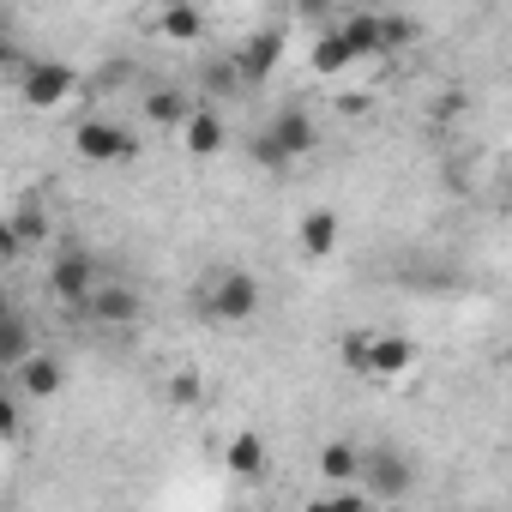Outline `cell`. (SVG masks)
I'll return each mask as SVG.
<instances>
[{
    "instance_id": "cell-25",
    "label": "cell",
    "mask_w": 512,
    "mask_h": 512,
    "mask_svg": "<svg viewBox=\"0 0 512 512\" xmlns=\"http://www.w3.org/2000/svg\"><path fill=\"white\" fill-rule=\"evenodd\" d=\"M253 163H260V169H290V157L272 145V133L260 127V139H253Z\"/></svg>"
},
{
    "instance_id": "cell-23",
    "label": "cell",
    "mask_w": 512,
    "mask_h": 512,
    "mask_svg": "<svg viewBox=\"0 0 512 512\" xmlns=\"http://www.w3.org/2000/svg\"><path fill=\"white\" fill-rule=\"evenodd\" d=\"M205 91H217V97H235V91H241L235 67H229V61H211V67H205Z\"/></svg>"
},
{
    "instance_id": "cell-29",
    "label": "cell",
    "mask_w": 512,
    "mask_h": 512,
    "mask_svg": "<svg viewBox=\"0 0 512 512\" xmlns=\"http://www.w3.org/2000/svg\"><path fill=\"white\" fill-rule=\"evenodd\" d=\"M7 314H13V302H7V296H0V320H7Z\"/></svg>"
},
{
    "instance_id": "cell-11",
    "label": "cell",
    "mask_w": 512,
    "mask_h": 512,
    "mask_svg": "<svg viewBox=\"0 0 512 512\" xmlns=\"http://www.w3.org/2000/svg\"><path fill=\"white\" fill-rule=\"evenodd\" d=\"M13 380H19V392H25L31 404H49V398H61V386H67V362H61L55 350H31V356L13 368Z\"/></svg>"
},
{
    "instance_id": "cell-14",
    "label": "cell",
    "mask_w": 512,
    "mask_h": 512,
    "mask_svg": "<svg viewBox=\"0 0 512 512\" xmlns=\"http://www.w3.org/2000/svg\"><path fill=\"white\" fill-rule=\"evenodd\" d=\"M266 464H272V446H266V434H253V428L229 434V446H223V470H229V476L253 482V476H266Z\"/></svg>"
},
{
    "instance_id": "cell-7",
    "label": "cell",
    "mask_w": 512,
    "mask_h": 512,
    "mask_svg": "<svg viewBox=\"0 0 512 512\" xmlns=\"http://www.w3.org/2000/svg\"><path fill=\"white\" fill-rule=\"evenodd\" d=\"M416 338L404 332H368L362 338V380H404L416 368Z\"/></svg>"
},
{
    "instance_id": "cell-27",
    "label": "cell",
    "mask_w": 512,
    "mask_h": 512,
    "mask_svg": "<svg viewBox=\"0 0 512 512\" xmlns=\"http://www.w3.org/2000/svg\"><path fill=\"white\" fill-rule=\"evenodd\" d=\"M19 67H25V49L7 37V25H0V73H19Z\"/></svg>"
},
{
    "instance_id": "cell-21",
    "label": "cell",
    "mask_w": 512,
    "mask_h": 512,
    "mask_svg": "<svg viewBox=\"0 0 512 512\" xmlns=\"http://www.w3.org/2000/svg\"><path fill=\"white\" fill-rule=\"evenodd\" d=\"M416 43H422V25H416V19H404V13H380V49H386V55L416 49Z\"/></svg>"
},
{
    "instance_id": "cell-5",
    "label": "cell",
    "mask_w": 512,
    "mask_h": 512,
    "mask_svg": "<svg viewBox=\"0 0 512 512\" xmlns=\"http://www.w3.org/2000/svg\"><path fill=\"white\" fill-rule=\"evenodd\" d=\"M356 488L368 500H404L416 488V464L404 452H392V446H368L362 464H356Z\"/></svg>"
},
{
    "instance_id": "cell-6",
    "label": "cell",
    "mask_w": 512,
    "mask_h": 512,
    "mask_svg": "<svg viewBox=\"0 0 512 512\" xmlns=\"http://www.w3.org/2000/svg\"><path fill=\"white\" fill-rule=\"evenodd\" d=\"M91 284H97V253L91 247H61L55 266H49V296L67 314H79V302L91 296Z\"/></svg>"
},
{
    "instance_id": "cell-9",
    "label": "cell",
    "mask_w": 512,
    "mask_h": 512,
    "mask_svg": "<svg viewBox=\"0 0 512 512\" xmlns=\"http://www.w3.org/2000/svg\"><path fill=\"white\" fill-rule=\"evenodd\" d=\"M266 133H272V145H278L290 163H302V157H314V151H320V121H314L302 103L278 109V115L266 121Z\"/></svg>"
},
{
    "instance_id": "cell-8",
    "label": "cell",
    "mask_w": 512,
    "mask_h": 512,
    "mask_svg": "<svg viewBox=\"0 0 512 512\" xmlns=\"http://www.w3.org/2000/svg\"><path fill=\"white\" fill-rule=\"evenodd\" d=\"M278 61H284V31H253V37L229 55V67H235L241 91H247V85H266V79L278 73Z\"/></svg>"
},
{
    "instance_id": "cell-10",
    "label": "cell",
    "mask_w": 512,
    "mask_h": 512,
    "mask_svg": "<svg viewBox=\"0 0 512 512\" xmlns=\"http://www.w3.org/2000/svg\"><path fill=\"white\" fill-rule=\"evenodd\" d=\"M175 139H181V145H187V157H199V163H205V157H217V151L229 145L223 109H211V103H193V109H187V121L175 127Z\"/></svg>"
},
{
    "instance_id": "cell-20",
    "label": "cell",
    "mask_w": 512,
    "mask_h": 512,
    "mask_svg": "<svg viewBox=\"0 0 512 512\" xmlns=\"http://www.w3.org/2000/svg\"><path fill=\"white\" fill-rule=\"evenodd\" d=\"M356 464H362V446L356 440H326L320 446V476L326 482H356Z\"/></svg>"
},
{
    "instance_id": "cell-1",
    "label": "cell",
    "mask_w": 512,
    "mask_h": 512,
    "mask_svg": "<svg viewBox=\"0 0 512 512\" xmlns=\"http://www.w3.org/2000/svg\"><path fill=\"white\" fill-rule=\"evenodd\" d=\"M260 302H266L260 278L241 272V266H223V272H211V290H205L199 314H205L211 326H247L253 314H260Z\"/></svg>"
},
{
    "instance_id": "cell-3",
    "label": "cell",
    "mask_w": 512,
    "mask_h": 512,
    "mask_svg": "<svg viewBox=\"0 0 512 512\" xmlns=\"http://www.w3.org/2000/svg\"><path fill=\"white\" fill-rule=\"evenodd\" d=\"M73 157L79 163H97V169H115V163H133L139 157V133L127 121H109V115H85L73 127Z\"/></svg>"
},
{
    "instance_id": "cell-4",
    "label": "cell",
    "mask_w": 512,
    "mask_h": 512,
    "mask_svg": "<svg viewBox=\"0 0 512 512\" xmlns=\"http://www.w3.org/2000/svg\"><path fill=\"white\" fill-rule=\"evenodd\" d=\"M73 320H91V326H103V332H127V326L145 320V296H139L133 284H121V278H97Z\"/></svg>"
},
{
    "instance_id": "cell-28",
    "label": "cell",
    "mask_w": 512,
    "mask_h": 512,
    "mask_svg": "<svg viewBox=\"0 0 512 512\" xmlns=\"http://www.w3.org/2000/svg\"><path fill=\"white\" fill-rule=\"evenodd\" d=\"M19 260V241H13V229H7V217H0V266H13Z\"/></svg>"
},
{
    "instance_id": "cell-15",
    "label": "cell",
    "mask_w": 512,
    "mask_h": 512,
    "mask_svg": "<svg viewBox=\"0 0 512 512\" xmlns=\"http://www.w3.org/2000/svg\"><path fill=\"white\" fill-rule=\"evenodd\" d=\"M308 67H314V79H344V73L362 67V61L350 55V43L338 37V25H320V31H314V49H308Z\"/></svg>"
},
{
    "instance_id": "cell-22",
    "label": "cell",
    "mask_w": 512,
    "mask_h": 512,
    "mask_svg": "<svg viewBox=\"0 0 512 512\" xmlns=\"http://www.w3.org/2000/svg\"><path fill=\"white\" fill-rule=\"evenodd\" d=\"M163 398H169V404H181V410H187V404H199V374H193V368H181V374L163 386Z\"/></svg>"
},
{
    "instance_id": "cell-2",
    "label": "cell",
    "mask_w": 512,
    "mask_h": 512,
    "mask_svg": "<svg viewBox=\"0 0 512 512\" xmlns=\"http://www.w3.org/2000/svg\"><path fill=\"white\" fill-rule=\"evenodd\" d=\"M73 91H79V73H73L67 61H55V55H25V67H19V103H25V109L55 115V109L73 103Z\"/></svg>"
},
{
    "instance_id": "cell-19",
    "label": "cell",
    "mask_w": 512,
    "mask_h": 512,
    "mask_svg": "<svg viewBox=\"0 0 512 512\" xmlns=\"http://www.w3.org/2000/svg\"><path fill=\"white\" fill-rule=\"evenodd\" d=\"M31 350H37V332H31V320H25V314L13 308L7 320H0V368L13 374V368H19V362L31 356Z\"/></svg>"
},
{
    "instance_id": "cell-16",
    "label": "cell",
    "mask_w": 512,
    "mask_h": 512,
    "mask_svg": "<svg viewBox=\"0 0 512 512\" xmlns=\"http://www.w3.org/2000/svg\"><path fill=\"white\" fill-rule=\"evenodd\" d=\"M157 37L187 49V43L205 37V13L193 7V0H163V7H157Z\"/></svg>"
},
{
    "instance_id": "cell-12",
    "label": "cell",
    "mask_w": 512,
    "mask_h": 512,
    "mask_svg": "<svg viewBox=\"0 0 512 512\" xmlns=\"http://www.w3.org/2000/svg\"><path fill=\"white\" fill-rule=\"evenodd\" d=\"M338 235H344V223H338L332 205H314V211H302V223H296V247L308 253V260H332V253H338Z\"/></svg>"
},
{
    "instance_id": "cell-18",
    "label": "cell",
    "mask_w": 512,
    "mask_h": 512,
    "mask_svg": "<svg viewBox=\"0 0 512 512\" xmlns=\"http://www.w3.org/2000/svg\"><path fill=\"white\" fill-rule=\"evenodd\" d=\"M7 229H13V241H19V253H31V247H43L49 241V211H43V199H19L13 205V217H7Z\"/></svg>"
},
{
    "instance_id": "cell-13",
    "label": "cell",
    "mask_w": 512,
    "mask_h": 512,
    "mask_svg": "<svg viewBox=\"0 0 512 512\" xmlns=\"http://www.w3.org/2000/svg\"><path fill=\"white\" fill-rule=\"evenodd\" d=\"M187 109H193V91H181V85H151V91L139 97V115H145V127H157V133H175V127L187 121Z\"/></svg>"
},
{
    "instance_id": "cell-26",
    "label": "cell",
    "mask_w": 512,
    "mask_h": 512,
    "mask_svg": "<svg viewBox=\"0 0 512 512\" xmlns=\"http://www.w3.org/2000/svg\"><path fill=\"white\" fill-rule=\"evenodd\" d=\"M290 13L302 25H332V0H290Z\"/></svg>"
},
{
    "instance_id": "cell-17",
    "label": "cell",
    "mask_w": 512,
    "mask_h": 512,
    "mask_svg": "<svg viewBox=\"0 0 512 512\" xmlns=\"http://www.w3.org/2000/svg\"><path fill=\"white\" fill-rule=\"evenodd\" d=\"M338 37L350 43L356 61H380V55H386V49H380V13H368V7L344 13V19H338Z\"/></svg>"
},
{
    "instance_id": "cell-24",
    "label": "cell",
    "mask_w": 512,
    "mask_h": 512,
    "mask_svg": "<svg viewBox=\"0 0 512 512\" xmlns=\"http://www.w3.org/2000/svg\"><path fill=\"white\" fill-rule=\"evenodd\" d=\"M19 416H25V404L13 392H0V440H19V428H25Z\"/></svg>"
}]
</instances>
